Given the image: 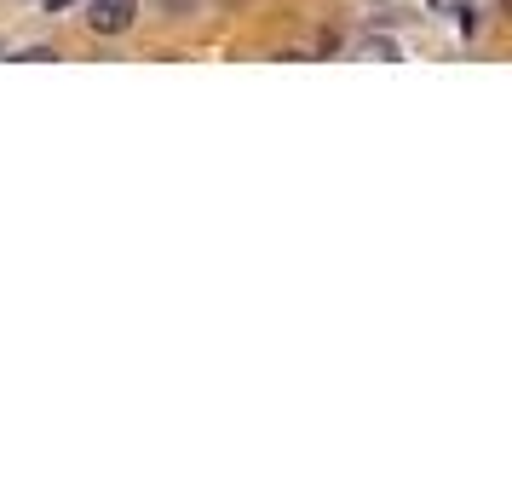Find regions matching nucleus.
<instances>
[{"label":"nucleus","mask_w":512,"mask_h":495,"mask_svg":"<svg viewBox=\"0 0 512 495\" xmlns=\"http://www.w3.org/2000/svg\"><path fill=\"white\" fill-rule=\"evenodd\" d=\"M133 0H93V12H87V24L93 35H121V29H133Z\"/></svg>","instance_id":"nucleus-1"},{"label":"nucleus","mask_w":512,"mask_h":495,"mask_svg":"<svg viewBox=\"0 0 512 495\" xmlns=\"http://www.w3.org/2000/svg\"><path fill=\"white\" fill-rule=\"evenodd\" d=\"M432 12H449V18H461V12H472V0H426Z\"/></svg>","instance_id":"nucleus-2"},{"label":"nucleus","mask_w":512,"mask_h":495,"mask_svg":"<svg viewBox=\"0 0 512 495\" xmlns=\"http://www.w3.org/2000/svg\"><path fill=\"white\" fill-rule=\"evenodd\" d=\"M52 58H58L52 47H29V52H18V64H52Z\"/></svg>","instance_id":"nucleus-3"},{"label":"nucleus","mask_w":512,"mask_h":495,"mask_svg":"<svg viewBox=\"0 0 512 495\" xmlns=\"http://www.w3.org/2000/svg\"><path fill=\"white\" fill-rule=\"evenodd\" d=\"M369 58H386V64H397V41H369Z\"/></svg>","instance_id":"nucleus-4"},{"label":"nucleus","mask_w":512,"mask_h":495,"mask_svg":"<svg viewBox=\"0 0 512 495\" xmlns=\"http://www.w3.org/2000/svg\"><path fill=\"white\" fill-rule=\"evenodd\" d=\"M167 12H190V6H196V0H162Z\"/></svg>","instance_id":"nucleus-5"},{"label":"nucleus","mask_w":512,"mask_h":495,"mask_svg":"<svg viewBox=\"0 0 512 495\" xmlns=\"http://www.w3.org/2000/svg\"><path fill=\"white\" fill-rule=\"evenodd\" d=\"M41 6H47V12H64V6H75V0H41Z\"/></svg>","instance_id":"nucleus-6"}]
</instances>
